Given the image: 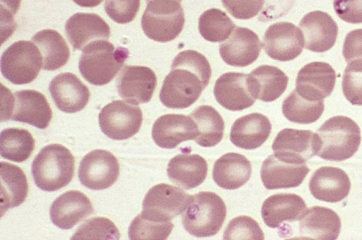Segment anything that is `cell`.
I'll list each match as a JSON object with an SVG mask.
<instances>
[{
    "instance_id": "cell-1",
    "label": "cell",
    "mask_w": 362,
    "mask_h": 240,
    "mask_svg": "<svg viewBox=\"0 0 362 240\" xmlns=\"http://www.w3.org/2000/svg\"><path fill=\"white\" fill-rule=\"evenodd\" d=\"M211 76V66L203 54L191 49L180 52L163 80L160 102L171 109L190 107L208 85Z\"/></svg>"
},
{
    "instance_id": "cell-2",
    "label": "cell",
    "mask_w": 362,
    "mask_h": 240,
    "mask_svg": "<svg viewBox=\"0 0 362 240\" xmlns=\"http://www.w3.org/2000/svg\"><path fill=\"white\" fill-rule=\"evenodd\" d=\"M129 57V51L115 47L107 40H98L88 44L83 49L78 69L83 78L94 85L109 83Z\"/></svg>"
},
{
    "instance_id": "cell-3",
    "label": "cell",
    "mask_w": 362,
    "mask_h": 240,
    "mask_svg": "<svg viewBox=\"0 0 362 240\" xmlns=\"http://www.w3.org/2000/svg\"><path fill=\"white\" fill-rule=\"evenodd\" d=\"M75 159L66 147L52 143L44 147L33 161L31 172L35 184L48 192L62 188L74 174Z\"/></svg>"
},
{
    "instance_id": "cell-4",
    "label": "cell",
    "mask_w": 362,
    "mask_h": 240,
    "mask_svg": "<svg viewBox=\"0 0 362 240\" xmlns=\"http://www.w3.org/2000/svg\"><path fill=\"white\" fill-rule=\"evenodd\" d=\"M226 217L222 198L211 191H202L191 196L182 215L185 229L195 237H209L221 229Z\"/></svg>"
},
{
    "instance_id": "cell-5",
    "label": "cell",
    "mask_w": 362,
    "mask_h": 240,
    "mask_svg": "<svg viewBox=\"0 0 362 240\" xmlns=\"http://www.w3.org/2000/svg\"><path fill=\"white\" fill-rule=\"evenodd\" d=\"M320 148L317 155L329 161L351 158L361 143V129L351 118L335 116L327 119L317 130Z\"/></svg>"
},
{
    "instance_id": "cell-6",
    "label": "cell",
    "mask_w": 362,
    "mask_h": 240,
    "mask_svg": "<svg viewBox=\"0 0 362 240\" xmlns=\"http://www.w3.org/2000/svg\"><path fill=\"white\" fill-rule=\"evenodd\" d=\"M185 21L182 7L177 0H151L147 2L141 23L148 38L164 43L180 34Z\"/></svg>"
},
{
    "instance_id": "cell-7",
    "label": "cell",
    "mask_w": 362,
    "mask_h": 240,
    "mask_svg": "<svg viewBox=\"0 0 362 240\" xmlns=\"http://www.w3.org/2000/svg\"><path fill=\"white\" fill-rule=\"evenodd\" d=\"M42 67L39 48L30 41L19 40L10 45L1 57V72L16 85L28 84L38 76Z\"/></svg>"
},
{
    "instance_id": "cell-8",
    "label": "cell",
    "mask_w": 362,
    "mask_h": 240,
    "mask_svg": "<svg viewBox=\"0 0 362 240\" xmlns=\"http://www.w3.org/2000/svg\"><path fill=\"white\" fill-rule=\"evenodd\" d=\"M5 103L2 121L10 119L45 129L52 120V112L47 100L37 90H23L10 95L6 93Z\"/></svg>"
},
{
    "instance_id": "cell-9",
    "label": "cell",
    "mask_w": 362,
    "mask_h": 240,
    "mask_svg": "<svg viewBox=\"0 0 362 240\" xmlns=\"http://www.w3.org/2000/svg\"><path fill=\"white\" fill-rule=\"evenodd\" d=\"M99 125L101 131L113 140L128 139L137 133L143 121L139 107L123 100H114L100 111Z\"/></svg>"
},
{
    "instance_id": "cell-10",
    "label": "cell",
    "mask_w": 362,
    "mask_h": 240,
    "mask_svg": "<svg viewBox=\"0 0 362 240\" xmlns=\"http://www.w3.org/2000/svg\"><path fill=\"white\" fill-rule=\"evenodd\" d=\"M191 196L176 186L164 183L155 185L144 197L141 213L158 221H170L185 211Z\"/></svg>"
},
{
    "instance_id": "cell-11",
    "label": "cell",
    "mask_w": 362,
    "mask_h": 240,
    "mask_svg": "<svg viewBox=\"0 0 362 240\" xmlns=\"http://www.w3.org/2000/svg\"><path fill=\"white\" fill-rule=\"evenodd\" d=\"M272 147L274 155L279 159L303 164L317 155L320 141L317 133L286 128L278 133Z\"/></svg>"
},
{
    "instance_id": "cell-12",
    "label": "cell",
    "mask_w": 362,
    "mask_h": 240,
    "mask_svg": "<svg viewBox=\"0 0 362 240\" xmlns=\"http://www.w3.org/2000/svg\"><path fill=\"white\" fill-rule=\"evenodd\" d=\"M119 174L117 159L109 151L95 150L81 160L78 175L81 184L91 190H104L113 185Z\"/></svg>"
},
{
    "instance_id": "cell-13",
    "label": "cell",
    "mask_w": 362,
    "mask_h": 240,
    "mask_svg": "<svg viewBox=\"0 0 362 240\" xmlns=\"http://www.w3.org/2000/svg\"><path fill=\"white\" fill-rule=\"evenodd\" d=\"M262 47L272 59L288 61L298 56L304 47V37L300 28L289 22H278L265 31Z\"/></svg>"
},
{
    "instance_id": "cell-14",
    "label": "cell",
    "mask_w": 362,
    "mask_h": 240,
    "mask_svg": "<svg viewBox=\"0 0 362 240\" xmlns=\"http://www.w3.org/2000/svg\"><path fill=\"white\" fill-rule=\"evenodd\" d=\"M156 85V73L144 66H124L116 80L119 96L136 105L148 102Z\"/></svg>"
},
{
    "instance_id": "cell-15",
    "label": "cell",
    "mask_w": 362,
    "mask_h": 240,
    "mask_svg": "<svg viewBox=\"0 0 362 240\" xmlns=\"http://www.w3.org/2000/svg\"><path fill=\"white\" fill-rule=\"evenodd\" d=\"M335 83L336 73L331 65L326 62L313 61L298 71L296 90L307 100H323L332 94Z\"/></svg>"
},
{
    "instance_id": "cell-16",
    "label": "cell",
    "mask_w": 362,
    "mask_h": 240,
    "mask_svg": "<svg viewBox=\"0 0 362 240\" xmlns=\"http://www.w3.org/2000/svg\"><path fill=\"white\" fill-rule=\"evenodd\" d=\"M262 47V44L255 32L235 26L228 38L220 44L219 54L226 64L245 67L257 59Z\"/></svg>"
},
{
    "instance_id": "cell-17",
    "label": "cell",
    "mask_w": 362,
    "mask_h": 240,
    "mask_svg": "<svg viewBox=\"0 0 362 240\" xmlns=\"http://www.w3.org/2000/svg\"><path fill=\"white\" fill-rule=\"evenodd\" d=\"M305 42V48L314 52H325L335 44L338 26L333 18L322 11L305 14L299 23Z\"/></svg>"
},
{
    "instance_id": "cell-18",
    "label": "cell",
    "mask_w": 362,
    "mask_h": 240,
    "mask_svg": "<svg viewBox=\"0 0 362 240\" xmlns=\"http://www.w3.org/2000/svg\"><path fill=\"white\" fill-rule=\"evenodd\" d=\"M151 134L157 145L173 149L182 142L194 140L198 134V128L191 116L168 114L156 120Z\"/></svg>"
},
{
    "instance_id": "cell-19",
    "label": "cell",
    "mask_w": 362,
    "mask_h": 240,
    "mask_svg": "<svg viewBox=\"0 0 362 240\" xmlns=\"http://www.w3.org/2000/svg\"><path fill=\"white\" fill-rule=\"evenodd\" d=\"M49 90L57 107L65 113H75L87 105L90 92L74 73H62L54 76Z\"/></svg>"
},
{
    "instance_id": "cell-20",
    "label": "cell",
    "mask_w": 362,
    "mask_h": 240,
    "mask_svg": "<svg viewBox=\"0 0 362 240\" xmlns=\"http://www.w3.org/2000/svg\"><path fill=\"white\" fill-rule=\"evenodd\" d=\"M214 95L218 104L233 112L251 107L256 100L250 92L247 74L238 72L222 74L216 80Z\"/></svg>"
},
{
    "instance_id": "cell-21",
    "label": "cell",
    "mask_w": 362,
    "mask_h": 240,
    "mask_svg": "<svg viewBox=\"0 0 362 240\" xmlns=\"http://www.w3.org/2000/svg\"><path fill=\"white\" fill-rule=\"evenodd\" d=\"M94 211L89 198L79 191H69L57 198L49 209L52 223L62 229H69Z\"/></svg>"
},
{
    "instance_id": "cell-22",
    "label": "cell",
    "mask_w": 362,
    "mask_h": 240,
    "mask_svg": "<svg viewBox=\"0 0 362 240\" xmlns=\"http://www.w3.org/2000/svg\"><path fill=\"white\" fill-rule=\"evenodd\" d=\"M65 32L75 50H82L88 44L98 40H108L110 28L98 15L76 13L65 23Z\"/></svg>"
},
{
    "instance_id": "cell-23",
    "label": "cell",
    "mask_w": 362,
    "mask_h": 240,
    "mask_svg": "<svg viewBox=\"0 0 362 240\" xmlns=\"http://www.w3.org/2000/svg\"><path fill=\"white\" fill-rule=\"evenodd\" d=\"M309 172L305 163L286 162L272 154L263 162L260 175L264 187L273 190L298 187Z\"/></svg>"
},
{
    "instance_id": "cell-24",
    "label": "cell",
    "mask_w": 362,
    "mask_h": 240,
    "mask_svg": "<svg viewBox=\"0 0 362 240\" xmlns=\"http://www.w3.org/2000/svg\"><path fill=\"white\" fill-rule=\"evenodd\" d=\"M309 189L313 197L320 200L337 203L349 195L351 181L347 174L340 168L322 167L310 177Z\"/></svg>"
},
{
    "instance_id": "cell-25",
    "label": "cell",
    "mask_w": 362,
    "mask_h": 240,
    "mask_svg": "<svg viewBox=\"0 0 362 240\" xmlns=\"http://www.w3.org/2000/svg\"><path fill=\"white\" fill-rule=\"evenodd\" d=\"M301 239L335 240L341 230V220L332 209L313 206L307 209L299 220Z\"/></svg>"
},
{
    "instance_id": "cell-26",
    "label": "cell",
    "mask_w": 362,
    "mask_h": 240,
    "mask_svg": "<svg viewBox=\"0 0 362 240\" xmlns=\"http://www.w3.org/2000/svg\"><path fill=\"white\" fill-rule=\"evenodd\" d=\"M307 209V205L300 196L276 193L264 201L262 217L269 227L278 228L284 222L300 220Z\"/></svg>"
},
{
    "instance_id": "cell-27",
    "label": "cell",
    "mask_w": 362,
    "mask_h": 240,
    "mask_svg": "<svg viewBox=\"0 0 362 240\" xmlns=\"http://www.w3.org/2000/svg\"><path fill=\"white\" fill-rule=\"evenodd\" d=\"M272 131L269 119L259 113H252L237 119L230 129V140L240 148L254 150L260 147Z\"/></svg>"
},
{
    "instance_id": "cell-28",
    "label": "cell",
    "mask_w": 362,
    "mask_h": 240,
    "mask_svg": "<svg viewBox=\"0 0 362 240\" xmlns=\"http://www.w3.org/2000/svg\"><path fill=\"white\" fill-rule=\"evenodd\" d=\"M207 173L206 161L197 154H178L169 161L167 168L170 180L185 190L202 184Z\"/></svg>"
},
{
    "instance_id": "cell-29",
    "label": "cell",
    "mask_w": 362,
    "mask_h": 240,
    "mask_svg": "<svg viewBox=\"0 0 362 240\" xmlns=\"http://www.w3.org/2000/svg\"><path fill=\"white\" fill-rule=\"evenodd\" d=\"M248 76V85L255 99L263 102H273L286 90L288 78L276 66L262 65L251 71Z\"/></svg>"
},
{
    "instance_id": "cell-30",
    "label": "cell",
    "mask_w": 362,
    "mask_h": 240,
    "mask_svg": "<svg viewBox=\"0 0 362 240\" xmlns=\"http://www.w3.org/2000/svg\"><path fill=\"white\" fill-rule=\"evenodd\" d=\"M251 173V163L246 157L235 152H228L215 162L212 176L219 187L234 190L246 184Z\"/></svg>"
},
{
    "instance_id": "cell-31",
    "label": "cell",
    "mask_w": 362,
    "mask_h": 240,
    "mask_svg": "<svg viewBox=\"0 0 362 240\" xmlns=\"http://www.w3.org/2000/svg\"><path fill=\"white\" fill-rule=\"evenodd\" d=\"M42 56V69L55 71L64 66L69 59L70 51L64 37L56 30L45 29L32 37Z\"/></svg>"
},
{
    "instance_id": "cell-32",
    "label": "cell",
    "mask_w": 362,
    "mask_h": 240,
    "mask_svg": "<svg viewBox=\"0 0 362 240\" xmlns=\"http://www.w3.org/2000/svg\"><path fill=\"white\" fill-rule=\"evenodd\" d=\"M1 205L2 215L10 208L22 204L28 191L27 179L23 171L8 162H1Z\"/></svg>"
},
{
    "instance_id": "cell-33",
    "label": "cell",
    "mask_w": 362,
    "mask_h": 240,
    "mask_svg": "<svg viewBox=\"0 0 362 240\" xmlns=\"http://www.w3.org/2000/svg\"><path fill=\"white\" fill-rule=\"evenodd\" d=\"M198 128L194 141L202 147H214L222 140L225 124L221 114L210 105L197 107L190 114Z\"/></svg>"
},
{
    "instance_id": "cell-34",
    "label": "cell",
    "mask_w": 362,
    "mask_h": 240,
    "mask_svg": "<svg viewBox=\"0 0 362 240\" xmlns=\"http://www.w3.org/2000/svg\"><path fill=\"white\" fill-rule=\"evenodd\" d=\"M35 148V140L26 129L8 128L0 136V154L8 160L23 162L28 160Z\"/></svg>"
},
{
    "instance_id": "cell-35",
    "label": "cell",
    "mask_w": 362,
    "mask_h": 240,
    "mask_svg": "<svg viewBox=\"0 0 362 240\" xmlns=\"http://www.w3.org/2000/svg\"><path fill=\"white\" fill-rule=\"evenodd\" d=\"M325 109L323 100L312 101L300 96L294 89L282 103V113L290 121L308 124L315 122Z\"/></svg>"
},
{
    "instance_id": "cell-36",
    "label": "cell",
    "mask_w": 362,
    "mask_h": 240,
    "mask_svg": "<svg viewBox=\"0 0 362 240\" xmlns=\"http://www.w3.org/2000/svg\"><path fill=\"white\" fill-rule=\"evenodd\" d=\"M235 25L223 11L210 8L199 16L198 29L204 39L211 42L224 41L233 32Z\"/></svg>"
},
{
    "instance_id": "cell-37",
    "label": "cell",
    "mask_w": 362,
    "mask_h": 240,
    "mask_svg": "<svg viewBox=\"0 0 362 240\" xmlns=\"http://www.w3.org/2000/svg\"><path fill=\"white\" fill-rule=\"evenodd\" d=\"M173 228L171 221H158L141 213L131 222L128 236L132 240H165L170 234Z\"/></svg>"
},
{
    "instance_id": "cell-38",
    "label": "cell",
    "mask_w": 362,
    "mask_h": 240,
    "mask_svg": "<svg viewBox=\"0 0 362 240\" xmlns=\"http://www.w3.org/2000/svg\"><path fill=\"white\" fill-rule=\"evenodd\" d=\"M120 234L108 218L95 217L83 222L71 238L74 240H117Z\"/></svg>"
},
{
    "instance_id": "cell-39",
    "label": "cell",
    "mask_w": 362,
    "mask_h": 240,
    "mask_svg": "<svg viewBox=\"0 0 362 240\" xmlns=\"http://www.w3.org/2000/svg\"><path fill=\"white\" fill-rule=\"evenodd\" d=\"M342 91L346 100L354 105H362V59L348 63L342 78Z\"/></svg>"
},
{
    "instance_id": "cell-40",
    "label": "cell",
    "mask_w": 362,
    "mask_h": 240,
    "mask_svg": "<svg viewBox=\"0 0 362 240\" xmlns=\"http://www.w3.org/2000/svg\"><path fill=\"white\" fill-rule=\"evenodd\" d=\"M223 239L263 240L264 236L259 225L254 219L242 215L233 218L228 224Z\"/></svg>"
},
{
    "instance_id": "cell-41",
    "label": "cell",
    "mask_w": 362,
    "mask_h": 240,
    "mask_svg": "<svg viewBox=\"0 0 362 240\" xmlns=\"http://www.w3.org/2000/svg\"><path fill=\"white\" fill-rule=\"evenodd\" d=\"M140 7V0H106L105 11L115 22L126 24L136 17Z\"/></svg>"
},
{
    "instance_id": "cell-42",
    "label": "cell",
    "mask_w": 362,
    "mask_h": 240,
    "mask_svg": "<svg viewBox=\"0 0 362 240\" xmlns=\"http://www.w3.org/2000/svg\"><path fill=\"white\" fill-rule=\"evenodd\" d=\"M226 11L237 19L247 20L256 16L265 0H221Z\"/></svg>"
},
{
    "instance_id": "cell-43",
    "label": "cell",
    "mask_w": 362,
    "mask_h": 240,
    "mask_svg": "<svg viewBox=\"0 0 362 240\" xmlns=\"http://www.w3.org/2000/svg\"><path fill=\"white\" fill-rule=\"evenodd\" d=\"M337 15L346 23H362V0H334Z\"/></svg>"
},
{
    "instance_id": "cell-44",
    "label": "cell",
    "mask_w": 362,
    "mask_h": 240,
    "mask_svg": "<svg viewBox=\"0 0 362 240\" xmlns=\"http://www.w3.org/2000/svg\"><path fill=\"white\" fill-rule=\"evenodd\" d=\"M342 53L347 63L356 59H362V29L354 30L346 35Z\"/></svg>"
},
{
    "instance_id": "cell-45",
    "label": "cell",
    "mask_w": 362,
    "mask_h": 240,
    "mask_svg": "<svg viewBox=\"0 0 362 240\" xmlns=\"http://www.w3.org/2000/svg\"><path fill=\"white\" fill-rule=\"evenodd\" d=\"M293 0H265V8L259 17L261 21L276 19L284 16L292 6Z\"/></svg>"
},
{
    "instance_id": "cell-46",
    "label": "cell",
    "mask_w": 362,
    "mask_h": 240,
    "mask_svg": "<svg viewBox=\"0 0 362 240\" xmlns=\"http://www.w3.org/2000/svg\"><path fill=\"white\" fill-rule=\"evenodd\" d=\"M103 0H73L74 3L81 7L93 8L98 6Z\"/></svg>"
},
{
    "instance_id": "cell-47",
    "label": "cell",
    "mask_w": 362,
    "mask_h": 240,
    "mask_svg": "<svg viewBox=\"0 0 362 240\" xmlns=\"http://www.w3.org/2000/svg\"><path fill=\"white\" fill-rule=\"evenodd\" d=\"M151 0H146L147 2L150 1ZM177 1H179L180 3L182 1V0H177Z\"/></svg>"
}]
</instances>
